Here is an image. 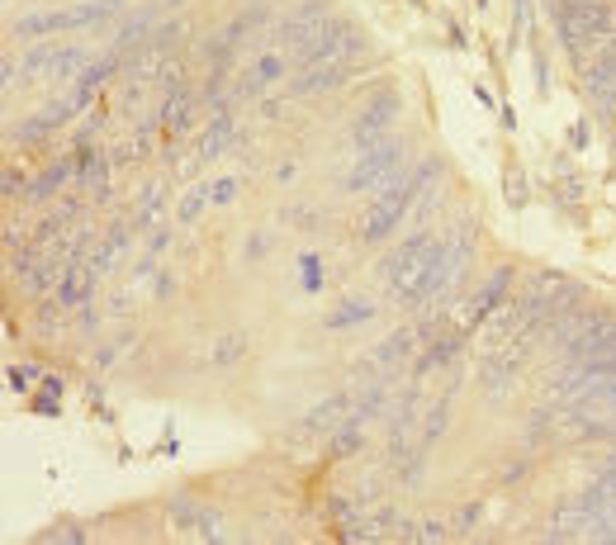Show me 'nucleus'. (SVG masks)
I'll return each mask as SVG.
<instances>
[{"mask_svg":"<svg viewBox=\"0 0 616 545\" xmlns=\"http://www.w3.org/2000/svg\"><path fill=\"white\" fill-rule=\"evenodd\" d=\"M455 261H460V247L446 252V242H436V237H413L384 261V285L403 294L408 304H427L455 275Z\"/></svg>","mask_w":616,"mask_h":545,"instance_id":"1","label":"nucleus"},{"mask_svg":"<svg viewBox=\"0 0 616 545\" xmlns=\"http://www.w3.org/2000/svg\"><path fill=\"white\" fill-rule=\"evenodd\" d=\"M560 34L569 48H593L616 34V10L607 0H560Z\"/></svg>","mask_w":616,"mask_h":545,"instance_id":"2","label":"nucleus"},{"mask_svg":"<svg viewBox=\"0 0 616 545\" xmlns=\"http://www.w3.org/2000/svg\"><path fill=\"white\" fill-rule=\"evenodd\" d=\"M555 337H560L579 361H598V356H612L616 351V323L607 313H574V318H564L555 327Z\"/></svg>","mask_w":616,"mask_h":545,"instance_id":"3","label":"nucleus"},{"mask_svg":"<svg viewBox=\"0 0 616 545\" xmlns=\"http://www.w3.org/2000/svg\"><path fill=\"white\" fill-rule=\"evenodd\" d=\"M109 15V0H100V5H76V10H53V15H29L15 24L19 38L29 34H53V29H81V24H95V19Z\"/></svg>","mask_w":616,"mask_h":545,"instance_id":"4","label":"nucleus"},{"mask_svg":"<svg viewBox=\"0 0 616 545\" xmlns=\"http://www.w3.org/2000/svg\"><path fill=\"white\" fill-rule=\"evenodd\" d=\"M399 162H403V143H380L361 166H356V171H351V176H346V185H351V190H365V185L384 181Z\"/></svg>","mask_w":616,"mask_h":545,"instance_id":"5","label":"nucleus"},{"mask_svg":"<svg viewBox=\"0 0 616 545\" xmlns=\"http://www.w3.org/2000/svg\"><path fill=\"white\" fill-rule=\"evenodd\" d=\"M95 290V271L91 266H67V271H62V290H57V304H62V309H81V304H86V294Z\"/></svg>","mask_w":616,"mask_h":545,"instance_id":"6","label":"nucleus"},{"mask_svg":"<svg viewBox=\"0 0 616 545\" xmlns=\"http://www.w3.org/2000/svg\"><path fill=\"white\" fill-rule=\"evenodd\" d=\"M394 114H399V100H394V95H380L375 105L365 109L361 124H356V143H370V138H375V133H380V128L394 119Z\"/></svg>","mask_w":616,"mask_h":545,"instance_id":"7","label":"nucleus"},{"mask_svg":"<svg viewBox=\"0 0 616 545\" xmlns=\"http://www.w3.org/2000/svg\"><path fill=\"white\" fill-rule=\"evenodd\" d=\"M233 138H237V124L228 119V114H218L214 124L204 128V138H200V157H204V162H214V157H218V152H223L228 143H233Z\"/></svg>","mask_w":616,"mask_h":545,"instance_id":"8","label":"nucleus"},{"mask_svg":"<svg viewBox=\"0 0 616 545\" xmlns=\"http://www.w3.org/2000/svg\"><path fill=\"white\" fill-rule=\"evenodd\" d=\"M86 62V48H43V53H34L24 67H48V72H72V67H81Z\"/></svg>","mask_w":616,"mask_h":545,"instance_id":"9","label":"nucleus"},{"mask_svg":"<svg viewBox=\"0 0 616 545\" xmlns=\"http://www.w3.org/2000/svg\"><path fill=\"white\" fill-rule=\"evenodd\" d=\"M128 233H133V228H128V223H109V233H105V242H100V252H95V271H105L109 261H114V256L124 252L128 247Z\"/></svg>","mask_w":616,"mask_h":545,"instance_id":"10","label":"nucleus"},{"mask_svg":"<svg viewBox=\"0 0 616 545\" xmlns=\"http://www.w3.org/2000/svg\"><path fill=\"white\" fill-rule=\"evenodd\" d=\"M342 408H346V399H332V403H323V408H313V413H308V427H332Z\"/></svg>","mask_w":616,"mask_h":545,"instance_id":"11","label":"nucleus"},{"mask_svg":"<svg viewBox=\"0 0 616 545\" xmlns=\"http://www.w3.org/2000/svg\"><path fill=\"white\" fill-rule=\"evenodd\" d=\"M157 209H162V195H157V190H147L143 200H138V214H133V223H138V228H147V223L157 218Z\"/></svg>","mask_w":616,"mask_h":545,"instance_id":"12","label":"nucleus"},{"mask_svg":"<svg viewBox=\"0 0 616 545\" xmlns=\"http://www.w3.org/2000/svg\"><path fill=\"white\" fill-rule=\"evenodd\" d=\"M62 181H67V166H57V171H48V176H38V185L29 190V195H53Z\"/></svg>","mask_w":616,"mask_h":545,"instance_id":"13","label":"nucleus"},{"mask_svg":"<svg viewBox=\"0 0 616 545\" xmlns=\"http://www.w3.org/2000/svg\"><path fill=\"white\" fill-rule=\"evenodd\" d=\"M361 318H370V304H361V309H342V313H332L327 323H332V327H342V323H361Z\"/></svg>","mask_w":616,"mask_h":545,"instance_id":"14","label":"nucleus"}]
</instances>
